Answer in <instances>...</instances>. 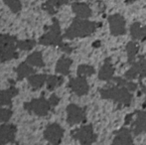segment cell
<instances>
[{
    "instance_id": "1",
    "label": "cell",
    "mask_w": 146,
    "mask_h": 145,
    "mask_svg": "<svg viewBox=\"0 0 146 145\" xmlns=\"http://www.w3.org/2000/svg\"><path fill=\"white\" fill-rule=\"evenodd\" d=\"M100 95L102 99H110V101L120 105H124V107H129L133 99L132 91H130L124 85H116L114 83L113 85L100 89Z\"/></svg>"
},
{
    "instance_id": "2",
    "label": "cell",
    "mask_w": 146,
    "mask_h": 145,
    "mask_svg": "<svg viewBox=\"0 0 146 145\" xmlns=\"http://www.w3.org/2000/svg\"><path fill=\"white\" fill-rule=\"evenodd\" d=\"M96 22L90 21L88 19L83 18H76L70 27L66 30L65 34L63 35V38L68 40H73L76 38H85V37L90 36L96 32V28L100 27Z\"/></svg>"
},
{
    "instance_id": "3",
    "label": "cell",
    "mask_w": 146,
    "mask_h": 145,
    "mask_svg": "<svg viewBox=\"0 0 146 145\" xmlns=\"http://www.w3.org/2000/svg\"><path fill=\"white\" fill-rule=\"evenodd\" d=\"M17 38L7 34L0 35V62L4 63L12 59H17Z\"/></svg>"
},
{
    "instance_id": "4",
    "label": "cell",
    "mask_w": 146,
    "mask_h": 145,
    "mask_svg": "<svg viewBox=\"0 0 146 145\" xmlns=\"http://www.w3.org/2000/svg\"><path fill=\"white\" fill-rule=\"evenodd\" d=\"M48 31L39 39V44L43 46H61L63 44V36L61 27L57 19H53V24L47 28Z\"/></svg>"
},
{
    "instance_id": "5",
    "label": "cell",
    "mask_w": 146,
    "mask_h": 145,
    "mask_svg": "<svg viewBox=\"0 0 146 145\" xmlns=\"http://www.w3.org/2000/svg\"><path fill=\"white\" fill-rule=\"evenodd\" d=\"M51 107L52 105L50 101H47L43 95L39 99H34L24 103V109L29 112H34L38 116H46L51 110Z\"/></svg>"
},
{
    "instance_id": "6",
    "label": "cell",
    "mask_w": 146,
    "mask_h": 145,
    "mask_svg": "<svg viewBox=\"0 0 146 145\" xmlns=\"http://www.w3.org/2000/svg\"><path fill=\"white\" fill-rule=\"evenodd\" d=\"M72 136L74 139L78 140L81 144H92L96 141V134L94 133L92 124L83 125L72 131Z\"/></svg>"
},
{
    "instance_id": "7",
    "label": "cell",
    "mask_w": 146,
    "mask_h": 145,
    "mask_svg": "<svg viewBox=\"0 0 146 145\" xmlns=\"http://www.w3.org/2000/svg\"><path fill=\"white\" fill-rule=\"evenodd\" d=\"M87 120V112L85 107H81L75 103L67 107V122L70 125H76Z\"/></svg>"
},
{
    "instance_id": "8",
    "label": "cell",
    "mask_w": 146,
    "mask_h": 145,
    "mask_svg": "<svg viewBox=\"0 0 146 145\" xmlns=\"http://www.w3.org/2000/svg\"><path fill=\"white\" fill-rule=\"evenodd\" d=\"M110 31L112 36H121L126 33V21L120 14H112L108 18Z\"/></svg>"
},
{
    "instance_id": "9",
    "label": "cell",
    "mask_w": 146,
    "mask_h": 145,
    "mask_svg": "<svg viewBox=\"0 0 146 145\" xmlns=\"http://www.w3.org/2000/svg\"><path fill=\"white\" fill-rule=\"evenodd\" d=\"M64 136V129L58 123H51L44 131V138L52 144L61 143Z\"/></svg>"
},
{
    "instance_id": "10",
    "label": "cell",
    "mask_w": 146,
    "mask_h": 145,
    "mask_svg": "<svg viewBox=\"0 0 146 145\" xmlns=\"http://www.w3.org/2000/svg\"><path fill=\"white\" fill-rule=\"evenodd\" d=\"M134 119L131 121V131L134 135L146 133V110L134 112Z\"/></svg>"
},
{
    "instance_id": "11",
    "label": "cell",
    "mask_w": 146,
    "mask_h": 145,
    "mask_svg": "<svg viewBox=\"0 0 146 145\" xmlns=\"http://www.w3.org/2000/svg\"><path fill=\"white\" fill-rule=\"evenodd\" d=\"M69 87L72 89V91L74 93H76L79 97L86 95L90 91V85H88L87 77H80V75L70 79Z\"/></svg>"
},
{
    "instance_id": "12",
    "label": "cell",
    "mask_w": 146,
    "mask_h": 145,
    "mask_svg": "<svg viewBox=\"0 0 146 145\" xmlns=\"http://www.w3.org/2000/svg\"><path fill=\"white\" fill-rule=\"evenodd\" d=\"M17 127L14 124H0V144H6L13 142L15 139Z\"/></svg>"
},
{
    "instance_id": "13",
    "label": "cell",
    "mask_w": 146,
    "mask_h": 145,
    "mask_svg": "<svg viewBox=\"0 0 146 145\" xmlns=\"http://www.w3.org/2000/svg\"><path fill=\"white\" fill-rule=\"evenodd\" d=\"M113 75H114V68L112 66L111 62H110V59L108 58L104 61V65L100 67L98 73V77L100 81H110L113 79Z\"/></svg>"
},
{
    "instance_id": "14",
    "label": "cell",
    "mask_w": 146,
    "mask_h": 145,
    "mask_svg": "<svg viewBox=\"0 0 146 145\" xmlns=\"http://www.w3.org/2000/svg\"><path fill=\"white\" fill-rule=\"evenodd\" d=\"M131 129L126 127H122L115 132L112 143L113 144H131L133 143L132 134H131Z\"/></svg>"
},
{
    "instance_id": "15",
    "label": "cell",
    "mask_w": 146,
    "mask_h": 145,
    "mask_svg": "<svg viewBox=\"0 0 146 145\" xmlns=\"http://www.w3.org/2000/svg\"><path fill=\"white\" fill-rule=\"evenodd\" d=\"M72 9H73V12L78 18L88 19L92 14L90 7L87 3H84V2H75V3H73L72 4Z\"/></svg>"
},
{
    "instance_id": "16",
    "label": "cell",
    "mask_w": 146,
    "mask_h": 145,
    "mask_svg": "<svg viewBox=\"0 0 146 145\" xmlns=\"http://www.w3.org/2000/svg\"><path fill=\"white\" fill-rule=\"evenodd\" d=\"M131 38L134 41H144L146 39V25H142L139 22H134L129 27Z\"/></svg>"
},
{
    "instance_id": "17",
    "label": "cell",
    "mask_w": 146,
    "mask_h": 145,
    "mask_svg": "<svg viewBox=\"0 0 146 145\" xmlns=\"http://www.w3.org/2000/svg\"><path fill=\"white\" fill-rule=\"evenodd\" d=\"M19 93L18 89H16L14 85H11L8 89H0V107L2 105H11L12 99Z\"/></svg>"
},
{
    "instance_id": "18",
    "label": "cell",
    "mask_w": 146,
    "mask_h": 145,
    "mask_svg": "<svg viewBox=\"0 0 146 145\" xmlns=\"http://www.w3.org/2000/svg\"><path fill=\"white\" fill-rule=\"evenodd\" d=\"M73 64V60L68 57H62L57 62L56 65V73H61L63 75H68L70 73V69Z\"/></svg>"
},
{
    "instance_id": "19",
    "label": "cell",
    "mask_w": 146,
    "mask_h": 145,
    "mask_svg": "<svg viewBox=\"0 0 146 145\" xmlns=\"http://www.w3.org/2000/svg\"><path fill=\"white\" fill-rule=\"evenodd\" d=\"M69 0H48L42 5L43 10L48 12L50 15H54L57 13V9L61 6L68 3Z\"/></svg>"
},
{
    "instance_id": "20",
    "label": "cell",
    "mask_w": 146,
    "mask_h": 145,
    "mask_svg": "<svg viewBox=\"0 0 146 145\" xmlns=\"http://www.w3.org/2000/svg\"><path fill=\"white\" fill-rule=\"evenodd\" d=\"M16 73H17V79L21 81V79L30 77L31 75L35 73V70L27 62H24L18 66V68L16 69Z\"/></svg>"
},
{
    "instance_id": "21",
    "label": "cell",
    "mask_w": 146,
    "mask_h": 145,
    "mask_svg": "<svg viewBox=\"0 0 146 145\" xmlns=\"http://www.w3.org/2000/svg\"><path fill=\"white\" fill-rule=\"evenodd\" d=\"M47 77H48V75L45 73H42V75H34L33 73L30 77H28V83L33 89H38L44 85V83L47 81Z\"/></svg>"
},
{
    "instance_id": "22",
    "label": "cell",
    "mask_w": 146,
    "mask_h": 145,
    "mask_svg": "<svg viewBox=\"0 0 146 145\" xmlns=\"http://www.w3.org/2000/svg\"><path fill=\"white\" fill-rule=\"evenodd\" d=\"M125 50H126L127 53V63L130 65L133 64L135 62L136 55L139 50V47L137 45V43L134 42V40L131 41V42H128L126 44V47H125Z\"/></svg>"
},
{
    "instance_id": "23",
    "label": "cell",
    "mask_w": 146,
    "mask_h": 145,
    "mask_svg": "<svg viewBox=\"0 0 146 145\" xmlns=\"http://www.w3.org/2000/svg\"><path fill=\"white\" fill-rule=\"evenodd\" d=\"M26 62L32 67H37V68H43L44 67V61H43V56L41 52H33L29 55L26 59Z\"/></svg>"
},
{
    "instance_id": "24",
    "label": "cell",
    "mask_w": 146,
    "mask_h": 145,
    "mask_svg": "<svg viewBox=\"0 0 146 145\" xmlns=\"http://www.w3.org/2000/svg\"><path fill=\"white\" fill-rule=\"evenodd\" d=\"M63 83V77H60V75H48L46 81L47 89H48V91H54L56 87H60Z\"/></svg>"
},
{
    "instance_id": "25",
    "label": "cell",
    "mask_w": 146,
    "mask_h": 145,
    "mask_svg": "<svg viewBox=\"0 0 146 145\" xmlns=\"http://www.w3.org/2000/svg\"><path fill=\"white\" fill-rule=\"evenodd\" d=\"M77 73L80 77H90L94 73H96V69H94V67L90 66V65H86V64L80 65L78 67Z\"/></svg>"
},
{
    "instance_id": "26",
    "label": "cell",
    "mask_w": 146,
    "mask_h": 145,
    "mask_svg": "<svg viewBox=\"0 0 146 145\" xmlns=\"http://www.w3.org/2000/svg\"><path fill=\"white\" fill-rule=\"evenodd\" d=\"M37 42L33 39L31 40H24V41H18L17 42V48L23 51H30L36 46Z\"/></svg>"
},
{
    "instance_id": "27",
    "label": "cell",
    "mask_w": 146,
    "mask_h": 145,
    "mask_svg": "<svg viewBox=\"0 0 146 145\" xmlns=\"http://www.w3.org/2000/svg\"><path fill=\"white\" fill-rule=\"evenodd\" d=\"M3 2L10 8L13 13H18L22 9V3L20 0H3Z\"/></svg>"
},
{
    "instance_id": "28",
    "label": "cell",
    "mask_w": 146,
    "mask_h": 145,
    "mask_svg": "<svg viewBox=\"0 0 146 145\" xmlns=\"http://www.w3.org/2000/svg\"><path fill=\"white\" fill-rule=\"evenodd\" d=\"M137 69H138L139 73V81H141L142 79L146 77V59L144 57H140L139 60L136 62Z\"/></svg>"
},
{
    "instance_id": "29",
    "label": "cell",
    "mask_w": 146,
    "mask_h": 145,
    "mask_svg": "<svg viewBox=\"0 0 146 145\" xmlns=\"http://www.w3.org/2000/svg\"><path fill=\"white\" fill-rule=\"evenodd\" d=\"M12 110L10 109H0V121L7 122L12 116Z\"/></svg>"
},
{
    "instance_id": "30",
    "label": "cell",
    "mask_w": 146,
    "mask_h": 145,
    "mask_svg": "<svg viewBox=\"0 0 146 145\" xmlns=\"http://www.w3.org/2000/svg\"><path fill=\"white\" fill-rule=\"evenodd\" d=\"M49 101H50V103H51L52 107H56V105H58V103H60V97L56 95H52L50 97Z\"/></svg>"
},
{
    "instance_id": "31",
    "label": "cell",
    "mask_w": 146,
    "mask_h": 145,
    "mask_svg": "<svg viewBox=\"0 0 146 145\" xmlns=\"http://www.w3.org/2000/svg\"><path fill=\"white\" fill-rule=\"evenodd\" d=\"M60 48H61V50L63 51V52L67 53V54H71V53L73 52V48H72L69 44H65V43H63V44L60 46Z\"/></svg>"
},
{
    "instance_id": "32",
    "label": "cell",
    "mask_w": 146,
    "mask_h": 145,
    "mask_svg": "<svg viewBox=\"0 0 146 145\" xmlns=\"http://www.w3.org/2000/svg\"><path fill=\"white\" fill-rule=\"evenodd\" d=\"M133 116H134V112H133V113L128 114V115H126V117H125V124H126V125H127V124H129V123H131Z\"/></svg>"
},
{
    "instance_id": "33",
    "label": "cell",
    "mask_w": 146,
    "mask_h": 145,
    "mask_svg": "<svg viewBox=\"0 0 146 145\" xmlns=\"http://www.w3.org/2000/svg\"><path fill=\"white\" fill-rule=\"evenodd\" d=\"M143 91L145 93V101H144V107H146V87H143Z\"/></svg>"
},
{
    "instance_id": "34",
    "label": "cell",
    "mask_w": 146,
    "mask_h": 145,
    "mask_svg": "<svg viewBox=\"0 0 146 145\" xmlns=\"http://www.w3.org/2000/svg\"><path fill=\"white\" fill-rule=\"evenodd\" d=\"M134 1H135V0H125V2H126V3H133Z\"/></svg>"
},
{
    "instance_id": "35",
    "label": "cell",
    "mask_w": 146,
    "mask_h": 145,
    "mask_svg": "<svg viewBox=\"0 0 146 145\" xmlns=\"http://www.w3.org/2000/svg\"><path fill=\"white\" fill-rule=\"evenodd\" d=\"M94 47H96V46H100V41H98V43H94Z\"/></svg>"
},
{
    "instance_id": "36",
    "label": "cell",
    "mask_w": 146,
    "mask_h": 145,
    "mask_svg": "<svg viewBox=\"0 0 146 145\" xmlns=\"http://www.w3.org/2000/svg\"><path fill=\"white\" fill-rule=\"evenodd\" d=\"M88 1H94V0H88Z\"/></svg>"
}]
</instances>
